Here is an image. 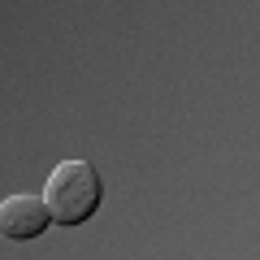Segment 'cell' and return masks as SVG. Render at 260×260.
<instances>
[{"instance_id":"6da1fadb","label":"cell","mask_w":260,"mask_h":260,"mask_svg":"<svg viewBox=\"0 0 260 260\" xmlns=\"http://www.w3.org/2000/svg\"><path fill=\"white\" fill-rule=\"evenodd\" d=\"M104 200V178L91 160H61L44 182V204L56 225H83Z\"/></svg>"},{"instance_id":"7a4b0ae2","label":"cell","mask_w":260,"mask_h":260,"mask_svg":"<svg viewBox=\"0 0 260 260\" xmlns=\"http://www.w3.org/2000/svg\"><path fill=\"white\" fill-rule=\"evenodd\" d=\"M52 225V213H48V204L39 200V195H5L0 200V234L13 243H30L39 239V234Z\"/></svg>"}]
</instances>
